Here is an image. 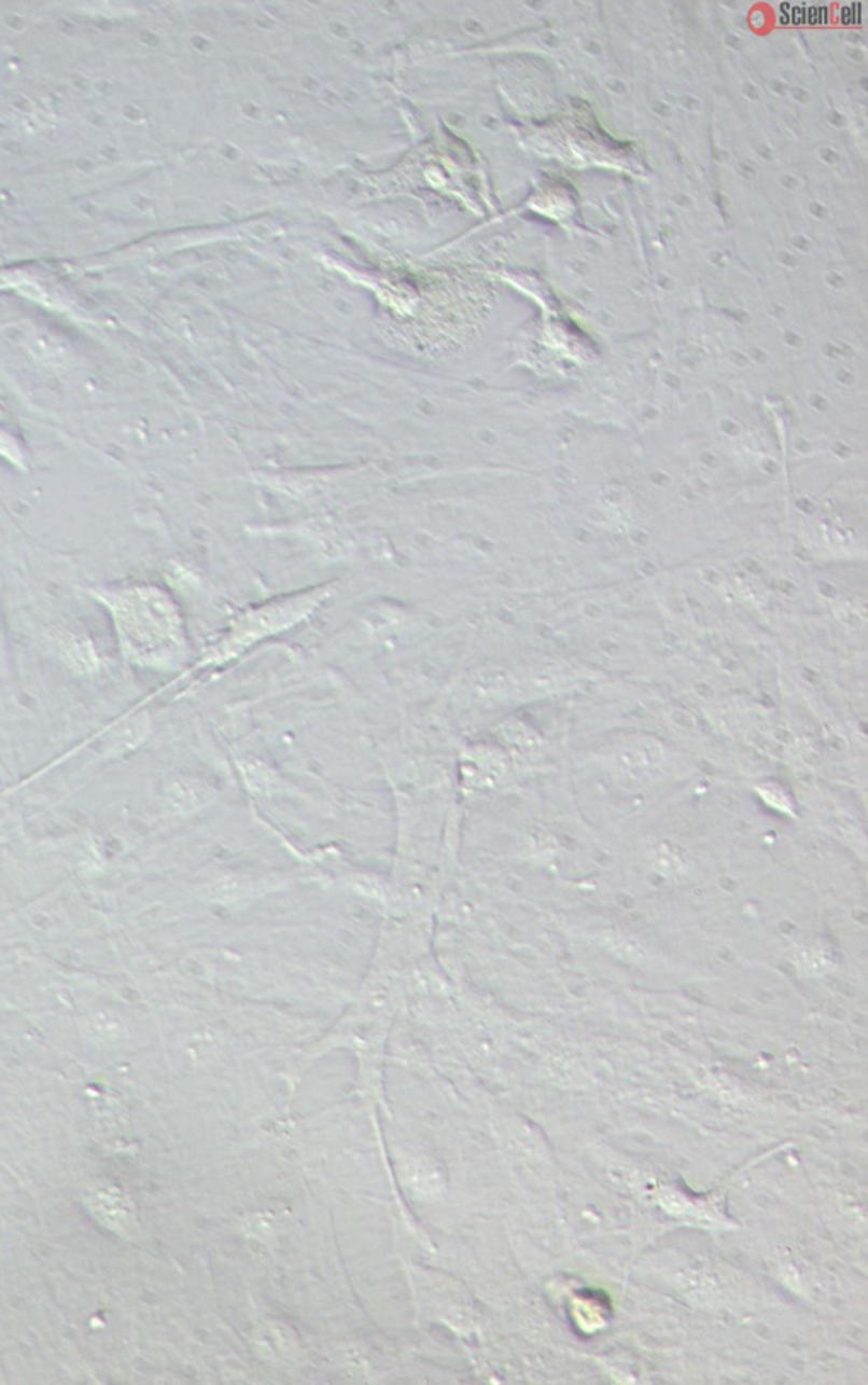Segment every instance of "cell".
<instances>
[{
	"mask_svg": "<svg viewBox=\"0 0 868 1385\" xmlns=\"http://www.w3.org/2000/svg\"><path fill=\"white\" fill-rule=\"evenodd\" d=\"M241 779L252 794L270 795L278 791V774L258 759H243L238 762Z\"/></svg>",
	"mask_w": 868,
	"mask_h": 1385,
	"instance_id": "3957f363",
	"label": "cell"
},
{
	"mask_svg": "<svg viewBox=\"0 0 868 1385\" xmlns=\"http://www.w3.org/2000/svg\"><path fill=\"white\" fill-rule=\"evenodd\" d=\"M214 789L205 780L196 777H176L165 789V804L170 812L178 815H191L199 812L213 801Z\"/></svg>",
	"mask_w": 868,
	"mask_h": 1385,
	"instance_id": "7a4b0ae2",
	"label": "cell"
},
{
	"mask_svg": "<svg viewBox=\"0 0 868 1385\" xmlns=\"http://www.w3.org/2000/svg\"><path fill=\"white\" fill-rule=\"evenodd\" d=\"M108 603L121 642L134 655H155V651L172 645L178 635V619L169 600L153 588L137 586L121 592H109Z\"/></svg>",
	"mask_w": 868,
	"mask_h": 1385,
	"instance_id": "6da1fadb",
	"label": "cell"
}]
</instances>
